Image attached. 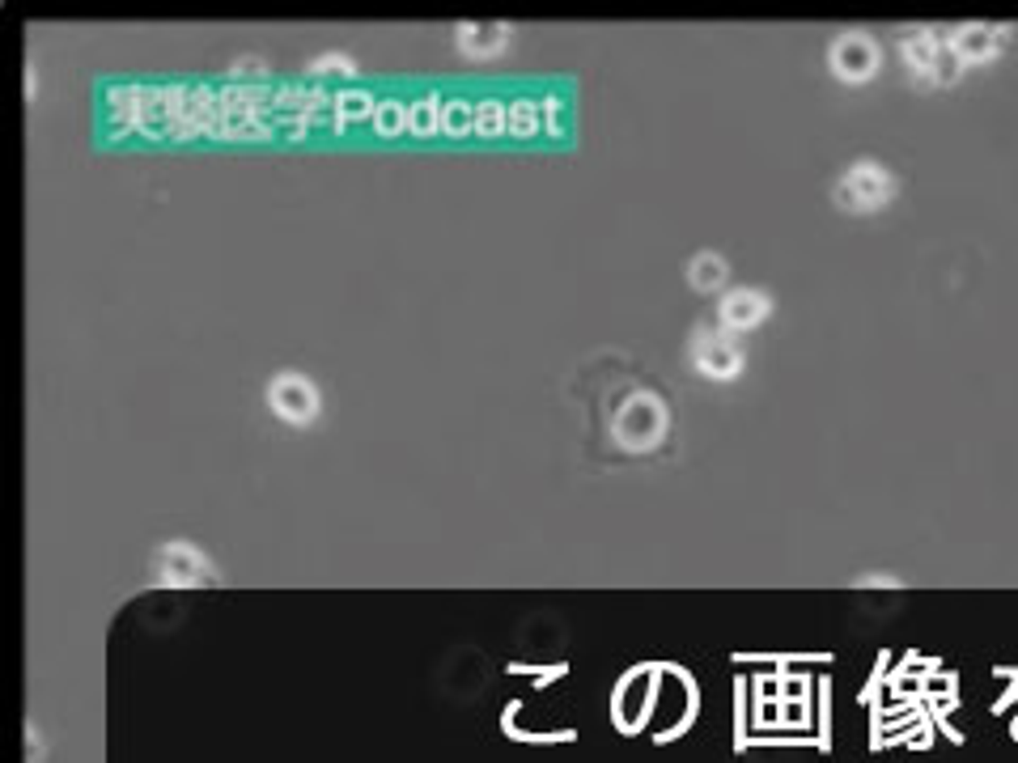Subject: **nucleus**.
Instances as JSON below:
<instances>
[{
	"instance_id": "nucleus-1",
	"label": "nucleus",
	"mask_w": 1018,
	"mask_h": 763,
	"mask_svg": "<svg viewBox=\"0 0 1018 763\" xmlns=\"http://www.w3.org/2000/svg\"><path fill=\"white\" fill-rule=\"evenodd\" d=\"M663 670H666V675H675L679 683H684V687H687V713H684V721H675V726H671V729H663V734H658V738H653V742H658V747H666V742L684 738L687 729H692V721H696V717H700V687H696V678L687 675L684 666H675V662H663Z\"/></svg>"
},
{
	"instance_id": "nucleus-2",
	"label": "nucleus",
	"mask_w": 1018,
	"mask_h": 763,
	"mask_svg": "<svg viewBox=\"0 0 1018 763\" xmlns=\"http://www.w3.org/2000/svg\"><path fill=\"white\" fill-rule=\"evenodd\" d=\"M518 708H522V700H509V708L501 713V734H505V738H514V742H535V747H548V742H573V738H577V729H552V734H527V729H518V726H514Z\"/></svg>"
},
{
	"instance_id": "nucleus-3",
	"label": "nucleus",
	"mask_w": 1018,
	"mask_h": 763,
	"mask_svg": "<svg viewBox=\"0 0 1018 763\" xmlns=\"http://www.w3.org/2000/svg\"><path fill=\"white\" fill-rule=\"evenodd\" d=\"M735 662H776L781 670H786L789 662H836L832 653H756V657H747V653H735Z\"/></svg>"
},
{
	"instance_id": "nucleus-4",
	"label": "nucleus",
	"mask_w": 1018,
	"mask_h": 763,
	"mask_svg": "<svg viewBox=\"0 0 1018 763\" xmlns=\"http://www.w3.org/2000/svg\"><path fill=\"white\" fill-rule=\"evenodd\" d=\"M505 670H509V675H530L535 678V683H552V678H565L569 675V666L565 662H556V666H530V662H509L505 666Z\"/></svg>"
},
{
	"instance_id": "nucleus-5",
	"label": "nucleus",
	"mask_w": 1018,
	"mask_h": 763,
	"mask_svg": "<svg viewBox=\"0 0 1018 763\" xmlns=\"http://www.w3.org/2000/svg\"><path fill=\"white\" fill-rule=\"evenodd\" d=\"M828 691H832V683L828 678H819V751H832V700H828Z\"/></svg>"
},
{
	"instance_id": "nucleus-6",
	"label": "nucleus",
	"mask_w": 1018,
	"mask_h": 763,
	"mask_svg": "<svg viewBox=\"0 0 1018 763\" xmlns=\"http://www.w3.org/2000/svg\"><path fill=\"white\" fill-rule=\"evenodd\" d=\"M883 670H887V653H879V666H874L870 683L861 687V704H879V683H883Z\"/></svg>"
},
{
	"instance_id": "nucleus-7",
	"label": "nucleus",
	"mask_w": 1018,
	"mask_h": 763,
	"mask_svg": "<svg viewBox=\"0 0 1018 763\" xmlns=\"http://www.w3.org/2000/svg\"><path fill=\"white\" fill-rule=\"evenodd\" d=\"M1014 700H1018V683H1010V687H1006V691H1002V696L993 700V713H1006V708H1010Z\"/></svg>"
}]
</instances>
